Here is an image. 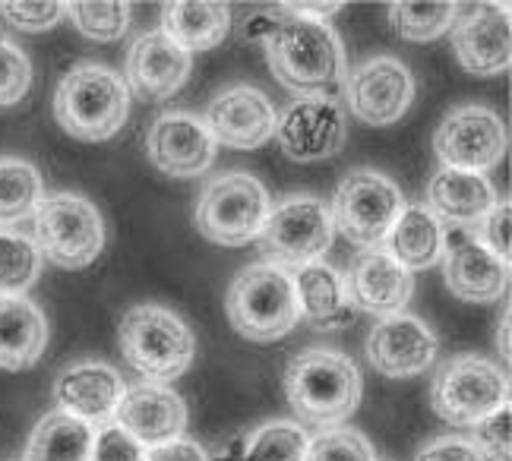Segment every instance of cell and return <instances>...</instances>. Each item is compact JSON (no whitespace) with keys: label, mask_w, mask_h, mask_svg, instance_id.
I'll return each mask as SVG.
<instances>
[{"label":"cell","mask_w":512,"mask_h":461,"mask_svg":"<svg viewBox=\"0 0 512 461\" xmlns=\"http://www.w3.org/2000/svg\"><path fill=\"white\" fill-rule=\"evenodd\" d=\"M247 35L260 38L272 76L298 98H336L345 86V51L339 32L326 19L285 13L279 7L275 16H256L247 26Z\"/></svg>","instance_id":"1"},{"label":"cell","mask_w":512,"mask_h":461,"mask_svg":"<svg viewBox=\"0 0 512 461\" xmlns=\"http://www.w3.org/2000/svg\"><path fill=\"white\" fill-rule=\"evenodd\" d=\"M364 379L358 364L329 348H307L288 360L285 395L298 420L317 427H336L361 405Z\"/></svg>","instance_id":"2"},{"label":"cell","mask_w":512,"mask_h":461,"mask_svg":"<svg viewBox=\"0 0 512 461\" xmlns=\"http://www.w3.org/2000/svg\"><path fill=\"white\" fill-rule=\"evenodd\" d=\"M130 114V92L117 70L83 60L54 92V117L61 130L80 143H105L121 133Z\"/></svg>","instance_id":"3"},{"label":"cell","mask_w":512,"mask_h":461,"mask_svg":"<svg viewBox=\"0 0 512 461\" xmlns=\"http://www.w3.org/2000/svg\"><path fill=\"white\" fill-rule=\"evenodd\" d=\"M117 342L127 364L146 376V383H171L190 370L196 357V335L168 307L140 304L121 316Z\"/></svg>","instance_id":"4"},{"label":"cell","mask_w":512,"mask_h":461,"mask_svg":"<svg viewBox=\"0 0 512 461\" xmlns=\"http://www.w3.org/2000/svg\"><path fill=\"white\" fill-rule=\"evenodd\" d=\"M225 310L234 332L244 335L253 345L279 342L301 323L291 275L269 263L244 266L234 275L225 297Z\"/></svg>","instance_id":"5"},{"label":"cell","mask_w":512,"mask_h":461,"mask_svg":"<svg viewBox=\"0 0 512 461\" xmlns=\"http://www.w3.org/2000/svg\"><path fill=\"white\" fill-rule=\"evenodd\" d=\"M430 402L446 424L475 427L509 405V376L481 354L446 357L433 373Z\"/></svg>","instance_id":"6"},{"label":"cell","mask_w":512,"mask_h":461,"mask_svg":"<svg viewBox=\"0 0 512 461\" xmlns=\"http://www.w3.org/2000/svg\"><path fill=\"white\" fill-rule=\"evenodd\" d=\"M272 212L269 193L260 177L247 171H228L209 180L196 203V231L219 247H244L260 237Z\"/></svg>","instance_id":"7"},{"label":"cell","mask_w":512,"mask_h":461,"mask_svg":"<svg viewBox=\"0 0 512 461\" xmlns=\"http://www.w3.org/2000/svg\"><path fill=\"white\" fill-rule=\"evenodd\" d=\"M35 247L61 269H86L105 247V222L92 199L51 193L35 209Z\"/></svg>","instance_id":"8"},{"label":"cell","mask_w":512,"mask_h":461,"mask_svg":"<svg viewBox=\"0 0 512 461\" xmlns=\"http://www.w3.org/2000/svg\"><path fill=\"white\" fill-rule=\"evenodd\" d=\"M402 209L405 199L386 174L373 168H358L348 177H342L336 196H332L329 215H332V228L348 244L361 250H377L389 237Z\"/></svg>","instance_id":"9"},{"label":"cell","mask_w":512,"mask_h":461,"mask_svg":"<svg viewBox=\"0 0 512 461\" xmlns=\"http://www.w3.org/2000/svg\"><path fill=\"white\" fill-rule=\"evenodd\" d=\"M332 215L320 196L298 193L279 203L260 231V250L269 266L279 269H301L332 247Z\"/></svg>","instance_id":"10"},{"label":"cell","mask_w":512,"mask_h":461,"mask_svg":"<svg viewBox=\"0 0 512 461\" xmlns=\"http://www.w3.org/2000/svg\"><path fill=\"white\" fill-rule=\"evenodd\" d=\"M509 136L506 124L494 108L484 105H462L452 108L437 133H433V152L443 162V168L484 174L497 168L506 155Z\"/></svg>","instance_id":"11"},{"label":"cell","mask_w":512,"mask_h":461,"mask_svg":"<svg viewBox=\"0 0 512 461\" xmlns=\"http://www.w3.org/2000/svg\"><path fill=\"white\" fill-rule=\"evenodd\" d=\"M348 139V120L339 98L307 95L294 98L275 120V143L291 162H323L339 155Z\"/></svg>","instance_id":"12"},{"label":"cell","mask_w":512,"mask_h":461,"mask_svg":"<svg viewBox=\"0 0 512 461\" xmlns=\"http://www.w3.org/2000/svg\"><path fill=\"white\" fill-rule=\"evenodd\" d=\"M348 111L370 127H389L415 102V76L399 57L377 54L345 73Z\"/></svg>","instance_id":"13"},{"label":"cell","mask_w":512,"mask_h":461,"mask_svg":"<svg viewBox=\"0 0 512 461\" xmlns=\"http://www.w3.org/2000/svg\"><path fill=\"white\" fill-rule=\"evenodd\" d=\"M275 120H279V111H275L272 98L247 83L222 89L203 114V124L215 146L228 149L266 146L275 136Z\"/></svg>","instance_id":"14"},{"label":"cell","mask_w":512,"mask_h":461,"mask_svg":"<svg viewBox=\"0 0 512 461\" xmlns=\"http://www.w3.org/2000/svg\"><path fill=\"white\" fill-rule=\"evenodd\" d=\"M149 162L171 177H200L215 162V139L209 136L203 117L190 111H168L152 120L146 136Z\"/></svg>","instance_id":"15"},{"label":"cell","mask_w":512,"mask_h":461,"mask_svg":"<svg viewBox=\"0 0 512 461\" xmlns=\"http://www.w3.org/2000/svg\"><path fill=\"white\" fill-rule=\"evenodd\" d=\"M437 348V335L430 332L424 319L411 313L383 316L367 335V360L373 370L389 379H408L430 370L437 360Z\"/></svg>","instance_id":"16"},{"label":"cell","mask_w":512,"mask_h":461,"mask_svg":"<svg viewBox=\"0 0 512 461\" xmlns=\"http://www.w3.org/2000/svg\"><path fill=\"white\" fill-rule=\"evenodd\" d=\"M342 282L351 310L380 319L405 313L411 294H415V275L402 269L386 250H361L351 259Z\"/></svg>","instance_id":"17"},{"label":"cell","mask_w":512,"mask_h":461,"mask_svg":"<svg viewBox=\"0 0 512 461\" xmlns=\"http://www.w3.org/2000/svg\"><path fill=\"white\" fill-rule=\"evenodd\" d=\"M190 67L193 57L181 45H174L162 29L143 32L127 51L124 86L143 102H165L174 92H181L190 79Z\"/></svg>","instance_id":"18"},{"label":"cell","mask_w":512,"mask_h":461,"mask_svg":"<svg viewBox=\"0 0 512 461\" xmlns=\"http://www.w3.org/2000/svg\"><path fill=\"white\" fill-rule=\"evenodd\" d=\"M127 392V383L105 360H76L67 364L54 379L57 411L76 420H86L89 427H102L114 417L117 405Z\"/></svg>","instance_id":"19"},{"label":"cell","mask_w":512,"mask_h":461,"mask_svg":"<svg viewBox=\"0 0 512 461\" xmlns=\"http://www.w3.org/2000/svg\"><path fill=\"white\" fill-rule=\"evenodd\" d=\"M452 51H456L465 73L497 76L509 70L512 60V32L509 10L494 4L471 7L452 26Z\"/></svg>","instance_id":"20"},{"label":"cell","mask_w":512,"mask_h":461,"mask_svg":"<svg viewBox=\"0 0 512 461\" xmlns=\"http://www.w3.org/2000/svg\"><path fill=\"white\" fill-rule=\"evenodd\" d=\"M114 424L127 430L140 446H162L181 439L187 427V405L162 383H136L124 392L114 411Z\"/></svg>","instance_id":"21"},{"label":"cell","mask_w":512,"mask_h":461,"mask_svg":"<svg viewBox=\"0 0 512 461\" xmlns=\"http://www.w3.org/2000/svg\"><path fill=\"white\" fill-rule=\"evenodd\" d=\"M443 278L449 294L471 304H494L509 288V263L497 259L478 237H459L456 244L446 247Z\"/></svg>","instance_id":"22"},{"label":"cell","mask_w":512,"mask_h":461,"mask_svg":"<svg viewBox=\"0 0 512 461\" xmlns=\"http://www.w3.org/2000/svg\"><path fill=\"white\" fill-rule=\"evenodd\" d=\"M497 203V190L484 174L440 168L427 184V209L440 225L478 228Z\"/></svg>","instance_id":"23"},{"label":"cell","mask_w":512,"mask_h":461,"mask_svg":"<svg viewBox=\"0 0 512 461\" xmlns=\"http://www.w3.org/2000/svg\"><path fill=\"white\" fill-rule=\"evenodd\" d=\"M294 297H298L301 319L313 329L336 332L354 323V310L345 297L342 272L326 263H307L291 275Z\"/></svg>","instance_id":"24"},{"label":"cell","mask_w":512,"mask_h":461,"mask_svg":"<svg viewBox=\"0 0 512 461\" xmlns=\"http://www.w3.org/2000/svg\"><path fill=\"white\" fill-rule=\"evenodd\" d=\"M48 319L29 297H0V370H29L48 351Z\"/></svg>","instance_id":"25"},{"label":"cell","mask_w":512,"mask_h":461,"mask_svg":"<svg viewBox=\"0 0 512 461\" xmlns=\"http://www.w3.org/2000/svg\"><path fill=\"white\" fill-rule=\"evenodd\" d=\"M386 253L408 272L430 269L446 256V228L433 218L427 206H408L396 218L389 237L383 240Z\"/></svg>","instance_id":"26"},{"label":"cell","mask_w":512,"mask_h":461,"mask_svg":"<svg viewBox=\"0 0 512 461\" xmlns=\"http://www.w3.org/2000/svg\"><path fill=\"white\" fill-rule=\"evenodd\" d=\"M162 32L187 54L222 45L231 32V10L215 0H174L162 7Z\"/></svg>","instance_id":"27"},{"label":"cell","mask_w":512,"mask_h":461,"mask_svg":"<svg viewBox=\"0 0 512 461\" xmlns=\"http://www.w3.org/2000/svg\"><path fill=\"white\" fill-rule=\"evenodd\" d=\"M95 427L86 420H76L64 411H51L35 424L26 461H89Z\"/></svg>","instance_id":"28"},{"label":"cell","mask_w":512,"mask_h":461,"mask_svg":"<svg viewBox=\"0 0 512 461\" xmlns=\"http://www.w3.org/2000/svg\"><path fill=\"white\" fill-rule=\"evenodd\" d=\"M45 199L42 174L23 158H0V228H13L35 215Z\"/></svg>","instance_id":"29"},{"label":"cell","mask_w":512,"mask_h":461,"mask_svg":"<svg viewBox=\"0 0 512 461\" xmlns=\"http://www.w3.org/2000/svg\"><path fill=\"white\" fill-rule=\"evenodd\" d=\"M459 19V4L449 0H399L389 4V23L405 42H437Z\"/></svg>","instance_id":"30"},{"label":"cell","mask_w":512,"mask_h":461,"mask_svg":"<svg viewBox=\"0 0 512 461\" xmlns=\"http://www.w3.org/2000/svg\"><path fill=\"white\" fill-rule=\"evenodd\" d=\"M42 275V253L35 240L0 228V297H23Z\"/></svg>","instance_id":"31"},{"label":"cell","mask_w":512,"mask_h":461,"mask_svg":"<svg viewBox=\"0 0 512 461\" xmlns=\"http://www.w3.org/2000/svg\"><path fill=\"white\" fill-rule=\"evenodd\" d=\"M307 433L294 420H269L260 430L247 436L241 452L228 461H304L307 455Z\"/></svg>","instance_id":"32"},{"label":"cell","mask_w":512,"mask_h":461,"mask_svg":"<svg viewBox=\"0 0 512 461\" xmlns=\"http://www.w3.org/2000/svg\"><path fill=\"white\" fill-rule=\"evenodd\" d=\"M67 13L89 42H117L130 26V4L124 0H76L67 4Z\"/></svg>","instance_id":"33"},{"label":"cell","mask_w":512,"mask_h":461,"mask_svg":"<svg viewBox=\"0 0 512 461\" xmlns=\"http://www.w3.org/2000/svg\"><path fill=\"white\" fill-rule=\"evenodd\" d=\"M304 461H377L370 439L354 427H326L307 439Z\"/></svg>","instance_id":"34"},{"label":"cell","mask_w":512,"mask_h":461,"mask_svg":"<svg viewBox=\"0 0 512 461\" xmlns=\"http://www.w3.org/2000/svg\"><path fill=\"white\" fill-rule=\"evenodd\" d=\"M32 86V64L26 51L0 35V108L19 105Z\"/></svg>","instance_id":"35"},{"label":"cell","mask_w":512,"mask_h":461,"mask_svg":"<svg viewBox=\"0 0 512 461\" xmlns=\"http://www.w3.org/2000/svg\"><path fill=\"white\" fill-rule=\"evenodd\" d=\"M0 13H4V19L10 26L23 29V32H45L51 26H57L67 13V4H57V0H19V4H13V0H4L0 4Z\"/></svg>","instance_id":"36"},{"label":"cell","mask_w":512,"mask_h":461,"mask_svg":"<svg viewBox=\"0 0 512 461\" xmlns=\"http://www.w3.org/2000/svg\"><path fill=\"white\" fill-rule=\"evenodd\" d=\"M509 433H512V411L503 405L490 417H484L481 424L471 427V443L484 455V461H509Z\"/></svg>","instance_id":"37"},{"label":"cell","mask_w":512,"mask_h":461,"mask_svg":"<svg viewBox=\"0 0 512 461\" xmlns=\"http://www.w3.org/2000/svg\"><path fill=\"white\" fill-rule=\"evenodd\" d=\"M143 455L146 449L127 430L117 427L114 420H108V424L95 430L89 461H143Z\"/></svg>","instance_id":"38"},{"label":"cell","mask_w":512,"mask_h":461,"mask_svg":"<svg viewBox=\"0 0 512 461\" xmlns=\"http://www.w3.org/2000/svg\"><path fill=\"white\" fill-rule=\"evenodd\" d=\"M509 225H512V206H509V199H503V203H497L487 212V218L478 225V234H475L490 253H494L497 259H503V263H509V253H512Z\"/></svg>","instance_id":"39"},{"label":"cell","mask_w":512,"mask_h":461,"mask_svg":"<svg viewBox=\"0 0 512 461\" xmlns=\"http://www.w3.org/2000/svg\"><path fill=\"white\" fill-rule=\"evenodd\" d=\"M415 461H484V455L465 436H437L415 455Z\"/></svg>","instance_id":"40"},{"label":"cell","mask_w":512,"mask_h":461,"mask_svg":"<svg viewBox=\"0 0 512 461\" xmlns=\"http://www.w3.org/2000/svg\"><path fill=\"white\" fill-rule=\"evenodd\" d=\"M143 461H209L206 449L196 439H171V443L146 449Z\"/></svg>","instance_id":"41"},{"label":"cell","mask_w":512,"mask_h":461,"mask_svg":"<svg viewBox=\"0 0 512 461\" xmlns=\"http://www.w3.org/2000/svg\"><path fill=\"white\" fill-rule=\"evenodd\" d=\"M285 13H298V16H310V19H326L332 13H339L342 4L339 0H329V4H307V0H298V4H282Z\"/></svg>","instance_id":"42"},{"label":"cell","mask_w":512,"mask_h":461,"mask_svg":"<svg viewBox=\"0 0 512 461\" xmlns=\"http://www.w3.org/2000/svg\"><path fill=\"white\" fill-rule=\"evenodd\" d=\"M497 348L503 351V360H509V313L503 316V329H500V335H497Z\"/></svg>","instance_id":"43"}]
</instances>
